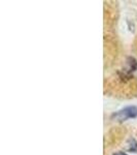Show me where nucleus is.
I'll list each match as a JSON object with an SVG mask.
<instances>
[{"mask_svg":"<svg viewBox=\"0 0 137 155\" xmlns=\"http://www.w3.org/2000/svg\"><path fill=\"white\" fill-rule=\"evenodd\" d=\"M137 117V107L135 106H129L124 109L116 112L110 116L111 120L118 122H124L128 119H135Z\"/></svg>","mask_w":137,"mask_h":155,"instance_id":"obj_1","label":"nucleus"},{"mask_svg":"<svg viewBox=\"0 0 137 155\" xmlns=\"http://www.w3.org/2000/svg\"><path fill=\"white\" fill-rule=\"evenodd\" d=\"M126 148H127V151L129 152H132V153H136L137 152V141L134 137H131L127 141V144H126Z\"/></svg>","mask_w":137,"mask_h":155,"instance_id":"obj_3","label":"nucleus"},{"mask_svg":"<svg viewBox=\"0 0 137 155\" xmlns=\"http://www.w3.org/2000/svg\"><path fill=\"white\" fill-rule=\"evenodd\" d=\"M113 155H128V154H126L125 152H116V153H113Z\"/></svg>","mask_w":137,"mask_h":155,"instance_id":"obj_4","label":"nucleus"},{"mask_svg":"<svg viewBox=\"0 0 137 155\" xmlns=\"http://www.w3.org/2000/svg\"><path fill=\"white\" fill-rule=\"evenodd\" d=\"M137 71V60L134 57H128L126 60V66L123 71H119L121 79H130L132 74Z\"/></svg>","mask_w":137,"mask_h":155,"instance_id":"obj_2","label":"nucleus"}]
</instances>
